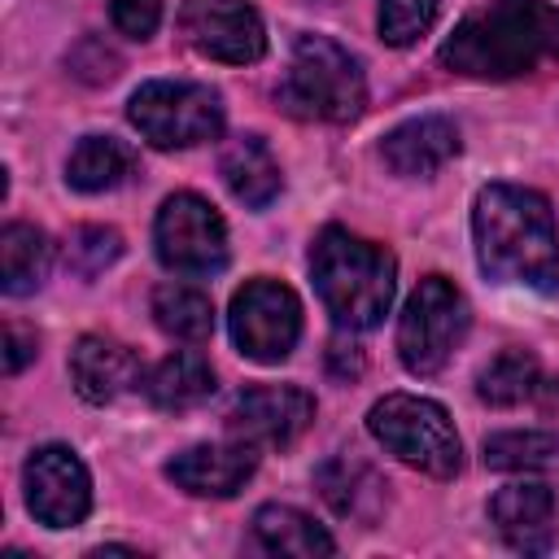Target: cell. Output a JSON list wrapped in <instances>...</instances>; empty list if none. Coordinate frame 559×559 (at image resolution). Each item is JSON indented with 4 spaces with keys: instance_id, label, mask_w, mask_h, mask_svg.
Returning a JSON list of instances; mask_svg holds the SVG:
<instances>
[{
    "instance_id": "obj_10",
    "label": "cell",
    "mask_w": 559,
    "mask_h": 559,
    "mask_svg": "<svg viewBox=\"0 0 559 559\" xmlns=\"http://www.w3.org/2000/svg\"><path fill=\"white\" fill-rule=\"evenodd\" d=\"M22 485L31 515L48 528H74L92 511V476L70 445H39L22 467Z\"/></svg>"
},
{
    "instance_id": "obj_29",
    "label": "cell",
    "mask_w": 559,
    "mask_h": 559,
    "mask_svg": "<svg viewBox=\"0 0 559 559\" xmlns=\"http://www.w3.org/2000/svg\"><path fill=\"white\" fill-rule=\"evenodd\" d=\"M31 358H35V332H26L22 323H4V371L17 376Z\"/></svg>"
},
{
    "instance_id": "obj_27",
    "label": "cell",
    "mask_w": 559,
    "mask_h": 559,
    "mask_svg": "<svg viewBox=\"0 0 559 559\" xmlns=\"http://www.w3.org/2000/svg\"><path fill=\"white\" fill-rule=\"evenodd\" d=\"M118 253H122V236H118L114 227H74V236H70V245H66V262H70L79 275L105 271Z\"/></svg>"
},
{
    "instance_id": "obj_21",
    "label": "cell",
    "mask_w": 559,
    "mask_h": 559,
    "mask_svg": "<svg viewBox=\"0 0 559 559\" xmlns=\"http://www.w3.org/2000/svg\"><path fill=\"white\" fill-rule=\"evenodd\" d=\"M253 537H258L262 550H271V555H297V559L332 555L336 550V542L328 537L323 524H314L306 511L280 507V502H271V507H262L253 515Z\"/></svg>"
},
{
    "instance_id": "obj_19",
    "label": "cell",
    "mask_w": 559,
    "mask_h": 559,
    "mask_svg": "<svg viewBox=\"0 0 559 559\" xmlns=\"http://www.w3.org/2000/svg\"><path fill=\"white\" fill-rule=\"evenodd\" d=\"M144 393L157 411H192L214 393V367L197 349H179L148 371Z\"/></svg>"
},
{
    "instance_id": "obj_20",
    "label": "cell",
    "mask_w": 559,
    "mask_h": 559,
    "mask_svg": "<svg viewBox=\"0 0 559 559\" xmlns=\"http://www.w3.org/2000/svg\"><path fill=\"white\" fill-rule=\"evenodd\" d=\"M319 493L328 498V507L345 520H358V524H371L384 507V480L358 463V459H332L319 467Z\"/></svg>"
},
{
    "instance_id": "obj_25",
    "label": "cell",
    "mask_w": 559,
    "mask_h": 559,
    "mask_svg": "<svg viewBox=\"0 0 559 559\" xmlns=\"http://www.w3.org/2000/svg\"><path fill=\"white\" fill-rule=\"evenodd\" d=\"M485 463L493 472L559 476V437L555 432H493L485 441Z\"/></svg>"
},
{
    "instance_id": "obj_28",
    "label": "cell",
    "mask_w": 559,
    "mask_h": 559,
    "mask_svg": "<svg viewBox=\"0 0 559 559\" xmlns=\"http://www.w3.org/2000/svg\"><path fill=\"white\" fill-rule=\"evenodd\" d=\"M109 17L122 35L131 39H148L162 22V0H109Z\"/></svg>"
},
{
    "instance_id": "obj_23",
    "label": "cell",
    "mask_w": 559,
    "mask_h": 559,
    "mask_svg": "<svg viewBox=\"0 0 559 559\" xmlns=\"http://www.w3.org/2000/svg\"><path fill=\"white\" fill-rule=\"evenodd\" d=\"M153 319L166 336L175 341H205L214 332V306L201 288H188V284H162L153 293Z\"/></svg>"
},
{
    "instance_id": "obj_5",
    "label": "cell",
    "mask_w": 559,
    "mask_h": 559,
    "mask_svg": "<svg viewBox=\"0 0 559 559\" xmlns=\"http://www.w3.org/2000/svg\"><path fill=\"white\" fill-rule=\"evenodd\" d=\"M367 428L371 437L397 454L406 467H419L437 480L454 476L463 467V445L459 432L450 424V415L415 393H384L371 411H367Z\"/></svg>"
},
{
    "instance_id": "obj_17",
    "label": "cell",
    "mask_w": 559,
    "mask_h": 559,
    "mask_svg": "<svg viewBox=\"0 0 559 559\" xmlns=\"http://www.w3.org/2000/svg\"><path fill=\"white\" fill-rule=\"evenodd\" d=\"M140 157L131 144L114 140V135H83L66 162V183L79 192H109L118 183H127L135 175Z\"/></svg>"
},
{
    "instance_id": "obj_11",
    "label": "cell",
    "mask_w": 559,
    "mask_h": 559,
    "mask_svg": "<svg viewBox=\"0 0 559 559\" xmlns=\"http://www.w3.org/2000/svg\"><path fill=\"white\" fill-rule=\"evenodd\" d=\"M179 35L201 57L223 61V66H249L266 52L262 17L245 0H183Z\"/></svg>"
},
{
    "instance_id": "obj_1",
    "label": "cell",
    "mask_w": 559,
    "mask_h": 559,
    "mask_svg": "<svg viewBox=\"0 0 559 559\" xmlns=\"http://www.w3.org/2000/svg\"><path fill=\"white\" fill-rule=\"evenodd\" d=\"M476 262L498 284H520L533 293L559 288V231L550 201L533 188L489 183L472 210Z\"/></svg>"
},
{
    "instance_id": "obj_8",
    "label": "cell",
    "mask_w": 559,
    "mask_h": 559,
    "mask_svg": "<svg viewBox=\"0 0 559 559\" xmlns=\"http://www.w3.org/2000/svg\"><path fill=\"white\" fill-rule=\"evenodd\" d=\"M153 245L162 266L179 275H210L227 262V227L218 210L197 192H175L162 201L153 223Z\"/></svg>"
},
{
    "instance_id": "obj_7",
    "label": "cell",
    "mask_w": 559,
    "mask_h": 559,
    "mask_svg": "<svg viewBox=\"0 0 559 559\" xmlns=\"http://www.w3.org/2000/svg\"><path fill=\"white\" fill-rule=\"evenodd\" d=\"M467 332V301L445 275H424L397 323V358L411 376H437Z\"/></svg>"
},
{
    "instance_id": "obj_4",
    "label": "cell",
    "mask_w": 559,
    "mask_h": 559,
    "mask_svg": "<svg viewBox=\"0 0 559 559\" xmlns=\"http://www.w3.org/2000/svg\"><path fill=\"white\" fill-rule=\"evenodd\" d=\"M280 105L297 118L354 122L367 105L358 61L328 35H297L288 74L280 79Z\"/></svg>"
},
{
    "instance_id": "obj_6",
    "label": "cell",
    "mask_w": 559,
    "mask_h": 559,
    "mask_svg": "<svg viewBox=\"0 0 559 559\" xmlns=\"http://www.w3.org/2000/svg\"><path fill=\"white\" fill-rule=\"evenodd\" d=\"M127 118L153 148H192L223 131V100L201 83L153 79L131 92Z\"/></svg>"
},
{
    "instance_id": "obj_22",
    "label": "cell",
    "mask_w": 559,
    "mask_h": 559,
    "mask_svg": "<svg viewBox=\"0 0 559 559\" xmlns=\"http://www.w3.org/2000/svg\"><path fill=\"white\" fill-rule=\"evenodd\" d=\"M52 262V245L39 227L31 223H9L0 231V284L9 297H26L44 284Z\"/></svg>"
},
{
    "instance_id": "obj_9",
    "label": "cell",
    "mask_w": 559,
    "mask_h": 559,
    "mask_svg": "<svg viewBox=\"0 0 559 559\" xmlns=\"http://www.w3.org/2000/svg\"><path fill=\"white\" fill-rule=\"evenodd\" d=\"M231 341L253 362H284L301 336V301L275 280H249L227 310Z\"/></svg>"
},
{
    "instance_id": "obj_24",
    "label": "cell",
    "mask_w": 559,
    "mask_h": 559,
    "mask_svg": "<svg viewBox=\"0 0 559 559\" xmlns=\"http://www.w3.org/2000/svg\"><path fill=\"white\" fill-rule=\"evenodd\" d=\"M542 389V367L533 354L524 349H502L498 358H489L476 376V393L489 406H520L524 397H533Z\"/></svg>"
},
{
    "instance_id": "obj_18",
    "label": "cell",
    "mask_w": 559,
    "mask_h": 559,
    "mask_svg": "<svg viewBox=\"0 0 559 559\" xmlns=\"http://www.w3.org/2000/svg\"><path fill=\"white\" fill-rule=\"evenodd\" d=\"M218 170H223V183L231 188V197L245 201L249 210L271 205L275 192H280V166H275L271 148H266L258 135H240V140H231V144L223 148Z\"/></svg>"
},
{
    "instance_id": "obj_15",
    "label": "cell",
    "mask_w": 559,
    "mask_h": 559,
    "mask_svg": "<svg viewBox=\"0 0 559 559\" xmlns=\"http://www.w3.org/2000/svg\"><path fill=\"white\" fill-rule=\"evenodd\" d=\"M70 380L83 402H114L140 384V358L114 336H79L70 349Z\"/></svg>"
},
{
    "instance_id": "obj_14",
    "label": "cell",
    "mask_w": 559,
    "mask_h": 559,
    "mask_svg": "<svg viewBox=\"0 0 559 559\" xmlns=\"http://www.w3.org/2000/svg\"><path fill=\"white\" fill-rule=\"evenodd\" d=\"M258 467V454L249 441H223V445H192L166 463V476L197 493V498H231Z\"/></svg>"
},
{
    "instance_id": "obj_26",
    "label": "cell",
    "mask_w": 559,
    "mask_h": 559,
    "mask_svg": "<svg viewBox=\"0 0 559 559\" xmlns=\"http://www.w3.org/2000/svg\"><path fill=\"white\" fill-rule=\"evenodd\" d=\"M437 17V0H380V35L393 48L415 44Z\"/></svg>"
},
{
    "instance_id": "obj_2",
    "label": "cell",
    "mask_w": 559,
    "mask_h": 559,
    "mask_svg": "<svg viewBox=\"0 0 559 559\" xmlns=\"http://www.w3.org/2000/svg\"><path fill=\"white\" fill-rule=\"evenodd\" d=\"M437 61L467 79H520L559 66V9L546 0H489L454 26Z\"/></svg>"
},
{
    "instance_id": "obj_16",
    "label": "cell",
    "mask_w": 559,
    "mask_h": 559,
    "mask_svg": "<svg viewBox=\"0 0 559 559\" xmlns=\"http://www.w3.org/2000/svg\"><path fill=\"white\" fill-rule=\"evenodd\" d=\"M454 153H459V127L450 118H437V114L393 127L380 144V157L389 162V170L406 175V179L437 175Z\"/></svg>"
},
{
    "instance_id": "obj_3",
    "label": "cell",
    "mask_w": 559,
    "mask_h": 559,
    "mask_svg": "<svg viewBox=\"0 0 559 559\" xmlns=\"http://www.w3.org/2000/svg\"><path fill=\"white\" fill-rule=\"evenodd\" d=\"M397 262L384 245H371L345 227H323L310 245V280L336 319V328L362 332L389 314Z\"/></svg>"
},
{
    "instance_id": "obj_12",
    "label": "cell",
    "mask_w": 559,
    "mask_h": 559,
    "mask_svg": "<svg viewBox=\"0 0 559 559\" xmlns=\"http://www.w3.org/2000/svg\"><path fill=\"white\" fill-rule=\"evenodd\" d=\"M314 419V397L297 384H253L227 406V432L249 445H293Z\"/></svg>"
},
{
    "instance_id": "obj_13",
    "label": "cell",
    "mask_w": 559,
    "mask_h": 559,
    "mask_svg": "<svg viewBox=\"0 0 559 559\" xmlns=\"http://www.w3.org/2000/svg\"><path fill=\"white\" fill-rule=\"evenodd\" d=\"M489 520L498 524L502 542L511 550H524V555H542L555 546V533H559V507H555V493L546 485H533V480H520V485H502L493 498H489Z\"/></svg>"
}]
</instances>
